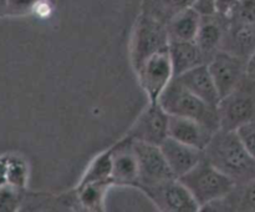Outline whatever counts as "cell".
Listing matches in <instances>:
<instances>
[{
    "instance_id": "6da1fadb",
    "label": "cell",
    "mask_w": 255,
    "mask_h": 212,
    "mask_svg": "<svg viewBox=\"0 0 255 212\" xmlns=\"http://www.w3.org/2000/svg\"><path fill=\"white\" fill-rule=\"evenodd\" d=\"M203 156L236 185L255 177V159L247 151L237 131L219 129L203 150Z\"/></svg>"
},
{
    "instance_id": "7a4b0ae2",
    "label": "cell",
    "mask_w": 255,
    "mask_h": 212,
    "mask_svg": "<svg viewBox=\"0 0 255 212\" xmlns=\"http://www.w3.org/2000/svg\"><path fill=\"white\" fill-rule=\"evenodd\" d=\"M158 104L168 115L197 120L213 131L219 130L218 107H213L192 94L177 79H172L158 97Z\"/></svg>"
},
{
    "instance_id": "3957f363",
    "label": "cell",
    "mask_w": 255,
    "mask_h": 212,
    "mask_svg": "<svg viewBox=\"0 0 255 212\" xmlns=\"http://www.w3.org/2000/svg\"><path fill=\"white\" fill-rule=\"evenodd\" d=\"M178 180L193 196L201 211L212 202L226 197L236 186L233 180L214 167L204 156Z\"/></svg>"
},
{
    "instance_id": "277c9868",
    "label": "cell",
    "mask_w": 255,
    "mask_h": 212,
    "mask_svg": "<svg viewBox=\"0 0 255 212\" xmlns=\"http://www.w3.org/2000/svg\"><path fill=\"white\" fill-rule=\"evenodd\" d=\"M219 129L236 131L255 119V81L244 77L218 104Z\"/></svg>"
},
{
    "instance_id": "5b68a950",
    "label": "cell",
    "mask_w": 255,
    "mask_h": 212,
    "mask_svg": "<svg viewBox=\"0 0 255 212\" xmlns=\"http://www.w3.org/2000/svg\"><path fill=\"white\" fill-rule=\"evenodd\" d=\"M169 37L167 27L163 22L158 21L148 14L142 12L136 20L133 32H132L131 62L134 71L156 52L168 49Z\"/></svg>"
},
{
    "instance_id": "8992f818",
    "label": "cell",
    "mask_w": 255,
    "mask_h": 212,
    "mask_svg": "<svg viewBox=\"0 0 255 212\" xmlns=\"http://www.w3.org/2000/svg\"><path fill=\"white\" fill-rule=\"evenodd\" d=\"M133 146L137 156V165H138L137 189H146L167 180L176 179L169 170L168 164L158 145L133 140Z\"/></svg>"
},
{
    "instance_id": "52a82bcc",
    "label": "cell",
    "mask_w": 255,
    "mask_h": 212,
    "mask_svg": "<svg viewBox=\"0 0 255 212\" xmlns=\"http://www.w3.org/2000/svg\"><path fill=\"white\" fill-rule=\"evenodd\" d=\"M152 204L163 212H197L201 207L178 179H171L142 189Z\"/></svg>"
},
{
    "instance_id": "ba28073f",
    "label": "cell",
    "mask_w": 255,
    "mask_h": 212,
    "mask_svg": "<svg viewBox=\"0 0 255 212\" xmlns=\"http://www.w3.org/2000/svg\"><path fill=\"white\" fill-rule=\"evenodd\" d=\"M136 74L139 85L148 97V102H156L162 91L173 79V69L168 49L149 56L136 70Z\"/></svg>"
},
{
    "instance_id": "9c48e42d",
    "label": "cell",
    "mask_w": 255,
    "mask_h": 212,
    "mask_svg": "<svg viewBox=\"0 0 255 212\" xmlns=\"http://www.w3.org/2000/svg\"><path fill=\"white\" fill-rule=\"evenodd\" d=\"M246 61L247 60L221 49L207 62L221 99L233 91L246 77Z\"/></svg>"
},
{
    "instance_id": "30bf717a",
    "label": "cell",
    "mask_w": 255,
    "mask_h": 212,
    "mask_svg": "<svg viewBox=\"0 0 255 212\" xmlns=\"http://www.w3.org/2000/svg\"><path fill=\"white\" fill-rule=\"evenodd\" d=\"M168 119L169 115L164 111L158 101L148 102L126 136L131 137L134 141L159 146L168 136Z\"/></svg>"
},
{
    "instance_id": "8fae6325",
    "label": "cell",
    "mask_w": 255,
    "mask_h": 212,
    "mask_svg": "<svg viewBox=\"0 0 255 212\" xmlns=\"http://www.w3.org/2000/svg\"><path fill=\"white\" fill-rule=\"evenodd\" d=\"M112 186H133L138 180V165L133 140L126 136L110 149Z\"/></svg>"
},
{
    "instance_id": "7c38bea8",
    "label": "cell",
    "mask_w": 255,
    "mask_h": 212,
    "mask_svg": "<svg viewBox=\"0 0 255 212\" xmlns=\"http://www.w3.org/2000/svg\"><path fill=\"white\" fill-rule=\"evenodd\" d=\"M216 131L197 120L169 115L168 136L203 151Z\"/></svg>"
},
{
    "instance_id": "4fadbf2b",
    "label": "cell",
    "mask_w": 255,
    "mask_h": 212,
    "mask_svg": "<svg viewBox=\"0 0 255 212\" xmlns=\"http://www.w3.org/2000/svg\"><path fill=\"white\" fill-rule=\"evenodd\" d=\"M159 147H161L162 154L168 164L169 170L176 179L183 176L194 165H197L203 159L202 150L182 144L169 136L166 137V140L159 145Z\"/></svg>"
},
{
    "instance_id": "5bb4252c",
    "label": "cell",
    "mask_w": 255,
    "mask_h": 212,
    "mask_svg": "<svg viewBox=\"0 0 255 212\" xmlns=\"http://www.w3.org/2000/svg\"><path fill=\"white\" fill-rule=\"evenodd\" d=\"M174 79L178 80L186 89H188L192 94L198 96L204 102L213 107H218L221 97H219L216 84H214L213 77L209 72L207 64L193 67Z\"/></svg>"
},
{
    "instance_id": "9a60e30c",
    "label": "cell",
    "mask_w": 255,
    "mask_h": 212,
    "mask_svg": "<svg viewBox=\"0 0 255 212\" xmlns=\"http://www.w3.org/2000/svg\"><path fill=\"white\" fill-rule=\"evenodd\" d=\"M226 26L227 17L218 14L202 15L201 24H199L194 41L203 52L207 62L218 50H221Z\"/></svg>"
},
{
    "instance_id": "2e32d148",
    "label": "cell",
    "mask_w": 255,
    "mask_h": 212,
    "mask_svg": "<svg viewBox=\"0 0 255 212\" xmlns=\"http://www.w3.org/2000/svg\"><path fill=\"white\" fill-rule=\"evenodd\" d=\"M222 50L247 60L255 50V24H242L227 20Z\"/></svg>"
},
{
    "instance_id": "e0dca14e",
    "label": "cell",
    "mask_w": 255,
    "mask_h": 212,
    "mask_svg": "<svg viewBox=\"0 0 255 212\" xmlns=\"http://www.w3.org/2000/svg\"><path fill=\"white\" fill-rule=\"evenodd\" d=\"M168 51L173 69V77L179 76L199 65L207 64L206 57L197 46L196 41H169Z\"/></svg>"
},
{
    "instance_id": "ac0fdd59",
    "label": "cell",
    "mask_w": 255,
    "mask_h": 212,
    "mask_svg": "<svg viewBox=\"0 0 255 212\" xmlns=\"http://www.w3.org/2000/svg\"><path fill=\"white\" fill-rule=\"evenodd\" d=\"M202 15L194 7L178 12L167 22L169 41H194Z\"/></svg>"
},
{
    "instance_id": "d6986e66",
    "label": "cell",
    "mask_w": 255,
    "mask_h": 212,
    "mask_svg": "<svg viewBox=\"0 0 255 212\" xmlns=\"http://www.w3.org/2000/svg\"><path fill=\"white\" fill-rule=\"evenodd\" d=\"M110 186H112L110 181L79 184L76 189L77 201L80 202L81 206H84V209L89 210V211H104L105 199H106Z\"/></svg>"
},
{
    "instance_id": "ffe728a7",
    "label": "cell",
    "mask_w": 255,
    "mask_h": 212,
    "mask_svg": "<svg viewBox=\"0 0 255 212\" xmlns=\"http://www.w3.org/2000/svg\"><path fill=\"white\" fill-rule=\"evenodd\" d=\"M194 1L196 0H144L143 12L167 25L178 12L193 7Z\"/></svg>"
},
{
    "instance_id": "44dd1931",
    "label": "cell",
    "mask_w": 255,
    "mask_h": 212,
    "mask_svg": "<svg viewBox=\"0 0 255 212\" xmlns=\"http://www.w3.org/2000/svg\"><path fill=\"white\" fill-rule=\"evenodd\" d=\"M111 156H110V149L102 152L96 157L87 169L86 174L80 181L81 184L95 181H110L111 182ZM112 184V182H111Z\"/></svg>"
},
{
    "instance_id": "7402d4cb",
    "label": "cell",
    "mask_w": 255,
    "mask_h": 212,
    "mask_svg": "<svg viewBox=\"0 0 255 212\" xmlns=\"http://www.w3.org/2000/svg\"><path fill=\"white\" fill-rule=\"evenodd\" d=\"M227 20L242 24H255V0H239Z\"/></svg>"
},
{
    "instance_id": "603a6c76",
    "label": "cell",
    "mask_w": 255,
    "mask_h": 212,
    "mask_svg": "<svg viewBox=\"0 0 255 212\" xmlns=\"http://www.w3.org/2000/svg\"><path fill=\"white\" fill-rule=\"evenodd\" d=\"M41 0H6V16L30 14Z\"/></svg>"
},
{
    "instance_id": "cb8c5ba5",
    "label": "cell",
    "mask_w": 255,
    "mask_h": 212,
    "mask_svg": "<svg viewBox=\"0 0 255 212\" xmlns=\"http://www.w3.org/2000/svg\"><path fill=\"white\" fill-rule=\"evenodd\" d=\"M247 151L255 159V119L236 130Z\"/></svg>"
},
{
    "instance_id": "d4e9b609",
    "label": "cell",
    "mask_w": 255,
    "mask_h": 212,
    "mask_svg": "<svg viewBox=\"0 0 255 212\" xmlns=\"http://www.w3.org/2000/svg\"><path fill=\"white\" fill-rule=\"evenodd\" d=\"M20 194L12 187L0 189V211H12L19 206Z\"/></svg>"
},
{
    "instance_id": "484cf974",
    "label": "cell",
    "mask_w": 255,
    "mask_h": 212,
    "mask_svg": "<svg viewBox=\"0 0 255 212\" xmlns=\"http://www.w3.org/2000/svg\"><path fill=\"white\" fill-rule=\"evenodd\" d=\"M216 1L217 0H196L193 7L201 15L216 14Z\"/></svg>"
},
{
    "instance_id": "4316f807",
    "label": "cell",
    "mask_w": 255,
    "mask_h": 212,
    "mask_svg": "<svg viewBox=\"0 0 255 212\" xmlns=\"http://www.w3.org/2000/svg\"><path fill=\"white\" fill-rule=\"evenodd\" d=\"M239 0H217L216 1V14L221 16L228 17L231 14L232 9L236 6V4Z\"/></svg>"
},
{
    "instance_id": "83f0119b",
    "label": "cell",
    "mask_w": 255,
    "mask_h": 212,
    "mask_svg": "<svg viewBox=\"0 0 255 212\" xmlns=\"http://www.w3.org/2000/svg\"><path fill=\"white\" fill-rule=\"evenodd\" d=\"M246 76L255 81V50L246 61Z\"/></svg>"
},
{
    "instance_id": "f1b7e54d",
    "label": "cell",
    "mask_w": 255,
    "mask_h": 212,
    "mask_svg": "<svg viewBox=\"0 0 255 212\" xmlns=\"http://www.w3.org/2000/svg\"><path fill=\"white\" fill-rule=\"evenodd\" d=\"M0 16H6V0H0Z\"/></svg>"
}]
</instances>
